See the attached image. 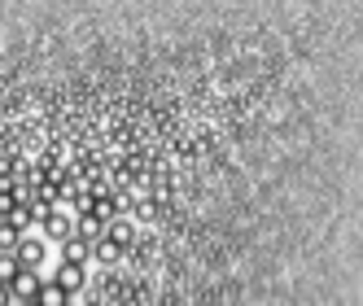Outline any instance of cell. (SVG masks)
<instances>
[{"label": "cell", "instance_id": "obj_1", "mask_svg": "<svg viewBox=\"0 0 363 306\" xmlns=\"http://www.w3.org/2000/svg\"><path fill=\"white\" fill-rule=\"evenodd\" d=\"M13 259H18L22 267L40 271V267H44V259H48V241H44V237H22V241H18V249H13Z\"/></svg>", "mask_w": 363, "mask_h": 306}, {"label": "cell", "instance_id": "obj_2", "mask_svg": "<svg viewBox=\"0 0 363 306\" xmlns=\"http://www.w3.org/2000/svg\"><path fill=\"white\" fill-rule=\"evenodd\" d=\"M40 285H44V276H40V271H31V267H22V271L9 280V293H13V302H35Z\"/></svg>", "mask_w": 363, "mask_h": 306}, {"label": "cell", "instance_id": "obj_3", "mask_svg": "<svg viewBox=\"0 0 363 306\" xmlns=\"http://www.w3.org/2000/svg\"><path fill=\"white\" fill-rule=\"evenodd\" d=\"M40 232H44V241H66V237H74V219H66L62 210H48V215H40Z\"/></svg>", "mask_w": 363, "mask_h": 306}, {"label": "cell", "instance_id": "obj_4", "mask_svg": "<svg viewBox=\"0 0 363 306\" xmlns=\"http://www.w3.org/2000/svg\"><path fill=\"white\" fill-rule=\"evenodd\" d=\"M74 237H79V241H101V237H106V223H101L92 210H79V219H74Z\"/></svg>", "mask_w": 363, "mask_h": 306}, {"label": "cell", "instance_id": "obj_5", "mask_svg": "<svg viewBox=\"0 0 363 306\" xmlns=\"http://www.w3.org/2000/svg\"><path fill=\"white\" fill-rule=\"evenodd\" d=\"M88 259H92V245H88V241H79V237H66V241H62V263L88 267Z\"/></svg>", "mask_w": 363, "mask_h": 306}, {"label": "cell", "instance_id": "obj_6", "mask_svg": "<svg viewBox=\"0 0 363 306\" xmlns=\"http://www.w3.org/2000/svg\"><path fill=\"white\" fill-rule=\"evenodd\" d=\"M35 306H70V293L62 285H53V280H44L40 293H35Z\"/></svg>", "mask_w": 363, "mask_h": 306}, {"label": "cell", "instance_id": "obj_7", "mask_svg": "<svg viewBox=\"0 0 363 306\" xmlns=\"http://www.w3.org/2000/svg\"><path fill=\"white\" fill-rule=\"evenodd\" d=\"M5 223H9V227H18V232H27V227L35 223V210L27 206V201H13V206L5 210Z\"/></svg>", "mask_w": 363, "mask_h": 306}, {"label": "cell", "instance_id": "obj_8", "mask_svg": "<svg viewBox=\"0 0 363 306\" xmlns=\"http://www.w3.org/2000/svg\"><path fill=\"white\" fill-rule=\"evenodd\" d=\"M53 285H62L66 293L84 289V267H70V263H62V267H57V276H53Z\"/></svg>", "mask_w": 363, "mask_h": 306}, {"label": "cell", "instance_id": "obj_9", "mask_svg": "<svg viewBox=\"0 0 363 306\" xmlns=\"http://www.w3.org/2000/svg\"><path fill=\"white\" fill-rule=\"evenodd\" d=\"M18 241H22V232L0 219V254H13V249H18Z\"/></svg>", "mask_w": 363, "mask_h": 306}, {"label": "cell", "instance_id": "obj_10", "mask_svg": "<svg viewBox=\"0 0 363 306\" xmlns=\"http://www.w3.org/2000/svg\"><path fill=\"white\" fill-rule=\"evenodd\" d=\"M18 271H22V263L13 259V254H0V285H5V289H9V280H13Z\"/></svg>", "mask_w": 363, "mask_h": 306}, {"label": "cell", "instance_id": "obj_11", "mask_svg": "<svg viewBox=\"0 0 363 306\" xmlns=\"http://www.w3.org/2000/svg\"><path fill=\"white\" fill-rule=\"evenodd\" d=\"M0 306H13V293H9L5 285H0Z\"/></svg>", "mask_w": 363, "mask_h": 306}, {"label": "cell", "instance_id": "obj_12", "mask_svg": "<svg viewBox=\"0 0 363 306\" xmlns=\"http://www.w3.org/2000/svg\"><path fill=\"white\" fill-rule=\"evenodd\" d=\"M13 306H35V302H13Z\"/></svg>", "mask_w": 363, "mask_h": 306}, {"label": "cell", "instance_id": "obj_13", "mask_svg": "<svg viewBox=\"0 0 363 306\" xmlns=\"http://www.w3.org/2000/svg\"><path fill=\"white\" fill-rule=\"evenodd\" d=\"M0 219H5V215H0Z\"/></svg>", "mask_w": 363, "mask_h": 306}]
</instances>
